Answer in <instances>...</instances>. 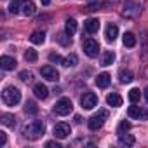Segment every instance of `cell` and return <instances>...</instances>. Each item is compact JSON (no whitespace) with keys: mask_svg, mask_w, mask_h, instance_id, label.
<instances>
[{"mask_svg":"<svg viewBox=\"0 0 148 148\" xmlns=\"http://www.w3.org/2000/svg\"><path fill=\"white\" fill-rule=\"evenodd\" d=\"M44 132H45V124L42 120H33L23 129V134L28 139H38L40 136H44Z\"/></svg>","mask_w":148,"mask_h":148,"instance_id":"6da1fadb","label":"cell"},{"mask_svg":"<svg viewBox=\"0 0 148 148\" xmlns=\"http://www.w3.org/2000/svg\"><path fill=\"white\" fill-rule=\"evenodd\" d=\"M2 101H4L7 106L18 105V103L21 101V92H19V89H18V87H12V86L5 87V89L2 91Z\"/></svg>","mask_w":148,"mask_h":148,"instance_id":"7a4b0ae2","label":"cell"},{"mask_svg":"<svg viewBox=\"0 0 148 148\" xmlns=\"http://www.w3.org/2000/svg\"><path fill=\"white\" fill-rule=\"evenodd\" d=\"M106 119H108V112H106V110H99L96 115H92V117L87 120V125H89L91 131H98V129L103 127V124H105Z\"/></svg>","mask_w":148,"mask_h":148,"instance_id":"3957f363","label":"cell"},{"mask_svg":"<svg viewBox=\"0 0 148 148\" xmlns=\"http://www.w3.org/2000/svg\"><path fill=\"white\" fill-rule=\"evenodd\" d=\"M71 110H73V105H71V101H70L68 98H61V99L54 105V112H56L58 115H61V117L70 115Z\"/></svg>","mask_w":148,"mask_h":148,"instance_id":"277c9868","label":"cell"},{"mask_svg":"<svg viewBox=\"0 0 148 148\" xmlns=\"http://www.w3.org/2000/svg\"><path fill=\"white\" fill-rule=\"evenodd\" d=\"M82 49H84V52H86L89 58H96L98 52H99V44H98L94 38H86V40L82 42Z\"/></svg>","mask_w":148,"mask_h":148,"instance_id":"5b68a950","label":"cell"},{"mask_svg":"<svg viewBox=\"0 0 148 148\" xmlns=\"http://www.w3.org/2000/svg\"><path fill=\"white\" fill-rule=\"evenodd\" d=\"M139 14V5L136 2H131V0H125V4L122 7V16L124 18H136Z\"/></svg>","mask_w":148,"mask_h":148,"instance_id":"8992f818","label":"cell"},{"mask_svg":"<svg viewBox=\"0 0 148 148\" xmlns=\"http://www.w3.org/2000/svg\"><path fill=\"white\" fill-rule=\"evenodd\" d=\"M80 105L84 110H92L98 105V96L94 92H84V96L80 98Z\"/></svg>","mask_w":148,"mask_h":148,"instance_id":"52a82bcc","label":"cell"},{"mask_svg":"<svg viewBox=\"0 0 148 148\" xmlns=\"http://www.w3.org/2000/svg\"><path fill=\"white\" fill-rule=\"evenodd\" d=\"M52 132H54V138H58V139H64V138H68V136L71 134V129H70V125H68V124L59 122V124H56V125H54Z\"/></svg>","mask_w":148,"mask_h":148,"instance_id":"ba28073f","label":"cell"},{"mask_svg":"<svg viewBox=\"0 0 148 148\" xmlns=\"http://www.w3.org/2000/svg\"><path fill=\"white\" fill-rule=\"evenodd\" d=\"M40 75H42L44 79L51 80V82H56V80L59 79V71H58L54 66H51V64H45V66H42V68H40Z\"/></svg>","mask_w":148,"mask_h":148,"instance_id":"9c48e42d","label":"cell"},{"mask_svg":"<svg viewBox=\"0 0 148 148\" xmlns=\"http://www.w3.org/2000/svg\"><path fill=\"white\" fill-rule=\"evenodd\" d=\"M127 115H129L131 119H141V120H146V119H148V110H143L141 106H136V105L132 103V106L127 108Z\"/></svg>","mask_w":148,"mask_h":148,"instance_id":"30bf717a","label":"cell"},{"mask_svg":"<svg viewBox=\"0 0 148 148\" xmlns=\"http://www.w3.org/2000/svg\"><path fill=\"white\" fill-rule=\"evenodd\" d=\"M110 82H112V77H110V73H99V75L96 77V86L99 87V89H106L108 86H110Z\"/></svg>","mask_w":148,"mask_h":148,"instance_id":"8fae6325","label":"cell"},{"mask_svg":"<svg viewBox=\"0 0 148 148\" xmlns=\"http://www.w3.org/2000/svg\"><path fill=\"white\" fill-rule=\"evenodd\" d=\"M84 30H86L87 33H98V30H99V21H98L96 18H89V19H86V23H84Z\"/></svg>","mask_w":148,"mask_h":148,"instance_id":"7c38bea8","label":"cell"},{"mask_svg":"<svg viewBox=\"0 0 148 148\" xmlns=\"http://www.w3.org/2000/svg\"><path fill=\"white\" fill-rule=\"evenodd\" d=\"M16 59L11 58V56H2L0 58V66H2V70H14L16 68Z\"/></svg>","mask_w":148,"mask_h":148,"instance_id":"4fadbf2b","label":"cell"},{"mask_svg":"<svg viewBox=\"0 0 148 148\" xmlns=\"http://www.w3.org/2000/svg\"><path fill=\"white\" fill-rule=\"evenodd\" d=\"M35 4L32 2V0H25V2L21 4V14L23 16H33L35 14Z\"/></svg>","mask_w":148,"mask_h":148,"instance_id":"5bb4252c","label":"cell"},{"mask_svg":"<svg viewBox=\"0 0 148 148\" xmlns=\"http://www.w3.org/2000/svg\"><path fill=\"white\" fill-rule=\"evenodd\" d=\"M106 103L110 105V106H122V96L120 94H117V92H110L108 96H106Z\"/></svg>","mask_w":148,"mask_h":148,"instance_id":"9a60e30c","label":"cell"},{"mask_svg":"<svg viewBox=\"0 0 148 148\" xmlns=\"http://www.w3.org/2000/svg\"><path fill=\"white\" fill-rule=\"evenodd\" d=\"M117 35H119V28H117V25H108V26H106V32H105L106 40H108V42H113V40L117 38Z\"/></svg>","mask_w":148,"mask_h":148,"instance_id":"2e32d148","label":"cell"},{"mask_svg":"<svg viewBox=\"0 0 148 148\" xmlns=\"http://www.w3.org/2000/svg\"><path fill=\"white\" fill-rule=\"evenodd\" d=\"M33 92H35V96H37L38 99H45V98L49 96V91H47V87H45L44 84H35Z\"/></svg>","mask_w":148,"mask_h":148,"instance_id":"e0dca14e","label":"cell"},{"mask_svg":"<svg viewBox=\"0 0 148 148\" xmlns=\"http://www.w3.org/2000/svg\"><path fill=\"white\" fill-rule=\"evenodd\" d=\"M119 79H120V82L122 84H129V82H132V79H134V75H132V71L131 70H120L119 71Z\"/></svg>","mask_w":148,"mask_h":148,"instance_id":"ac0fdd59","label":"cell"},{"mask_svg":"<svg viewBox=\"0 0 148 148\" xmlns=\"http://www.w3.org/2000/svg\"><path fill=\"white\" fill-rule=\"evenodd\" d=\"M44 40H45V32H42V30H37V32H33L32 33V37H30V42L32 44H44Z\"/></svg>","mask_w":148,"mask_h":148,"instance_id":"d6986e66","label":"cell"},{"mask_svg":"<svg viewBox=\"0 0 148 148\" xmlns=\"http://www.w3.org/2000/svg\"><path fill=\"white\" fill-rule=\"evenodd\" d=\"M134 141H136V139H134V136H131V134H124V132H122V134H119V143H120V145L132 146V145H134Z\"/></svg>","mask_w":148,"mask_h":148,"instance_id":"ffe728a7","label":"cell"},{"mask_svg":"<svg viewBox=\"0 0 148 148\" xmlns=\"http://www.w3.org/2000/svg\"><path fill=\"white\" fill-rule=\"evenodd\" d=\"M64 32L68 33V35H75V32H77V21L75 19H66V25H64Z\"/></svg>","mask_w":148,"mask_h":148,"instance_id":"44dd1931","label":"cell"},{"mask_svg":"<svg viewBox=\"0 0 148 148\" xmlns=\"http://www.w3.org/2000/svg\"><path fill=\"white\" fill-rule=\"evenodd\" d=\"M0 120H2V124L7 125V127H14V125H16V119H14V115H11V113H2Z\"/></svg>","mask_w":148,"mask_h":148,"instance_id":"7402d4cb","label":"cell"},{"mask_svg":"<svg viewBox=\"0 0 148 148\" xmlns=\"http://www.w3.org/2000/svg\"><path fill=\"white\" fill-rule=\"evenodd\" d=\"M122 40H124V45H125V47H134V45H136V37H134V33H131V32L124 33Z\"/></svg>","mask_w":148,"mask_h":148,"instance_id":"603a6c76","label":"cell"},{"mask_svg":"<svg viewBox=\"0 0 148 148\" xmlns=\"http://www.w3.org/2000/svg\"><path fill=\"white\" fill-rule=\"evenodd\" d=\"M79 63V58H77V54H68L66 58H64V61H63V66H66V68H70V66H75Z\"/></svg>","mask_w":148,"mask_h":148,"instance_id":"cb8c5ba5","label":"cell"},{"mask_svg":"<svg viewBox=\"0 0 148 148\" xmlns=\"http://www.w3.org/2000/svg\"><path fill=\"white\" fill-rule=\"evenodd\" d=\"M113 61H115V52H112V51H106V52L103 54L101 64H103V66H110V64H112Z\"/></svg>","mask_w":148,"mask_h":148,"instance_id":"d4e9b609","label":"cell"},{"mask_svg":"<svg viewBox=\"0 0 148 148\" xmlns=\"http://www.w3.org/2000/svg\"><path fill=\"white\" fill-rule=\"evenodd\" d=\"M56 40H58L61 45H64V47H66V45H70V44H71V35H68V33L64 32V33H59V35L56 37Z\"/></svg>","mask_w":148,"mask_h":148,"instance_id":"484cf974","label":"cell"},{"mask_svg":"<svg viewBox=\"0 0 148 148\" xmlns=\"http://www.w3.org/2000/svg\"><path fill=\"white\" fill-rule=\"evenodd\" d=\"M25 59H26L28 63H35V61L38 59V54H37V51H35V49H28V51L25 52Z\"/></svg>","mask_w":148,"mask_h":148,"instance_id":"4316f807","label":"cell"},{"mask_svg":"<svg viewBox=\"0 0 148 148\" xmlns=\"http://www.w3.org/2000/svg\"><path fill=\"white\" fill-rule=\"evenodd\" d=\"M21 0H12V2L9 4V12H12V14H18V12H21Z\"/></svg>","mask_w":148,"mask_h":148,"instance_id":"83f0119b","label":"cell"},{"mask_svg":"<svg viewBox=\"0 0 148 148\" xmlns=\"http://www.w3.org/2000/svg\"><path fill=\"white\" fill-rule=\"evenodd\" d=\"M25 112L30 113V115H37V113H38V106H37L33 101H28L26 106H25Z\"/></svg>","mask_w":148,"mask_h":148,"instance_id":"f1b7e54d","label":"cell"},{"mask_svg":"<svg viewBox=\"0 0 148 148\" xmlns=\"http://www.w3.org/2000/svg\"><path fill=\"white\" fill-rule=\"evenodd\" d=\"M139 98H141L139 89H131V91H129V101H131V103H138Z\"/></svg>","mask_w":148,"mask_h":148,"instance_id":"f546056e","label":"cell"},{"mask_svg":"<svg viewBox=\"0 0 148 148\" xmlns=\"http://www.w3.org/2000/svg\"><path fill=\"white\" fill-rule=\"evenodd\" d=\"M49 61H51V63H61V64H63L64 59H63L58 52H51V54H49Z\"/></svg>","mask_w":148,"mask_h":148,"instance_id":"4dcf8cb0","label":"cell"},{"mask_svg":"<svg viewBox=\"0 0 148 148\" xmlns=\"http://www.w3.org/2000/svg\"><path fill=\"white\" fill-rule=\"evenodd\" d=\"M129 129H131V122H125V120H124V122H120V125H119V131H117V132H119V134H122V132H125V131H129Z\"/></svg>","mask_w":148,"mask_h":148,"instance_id":"1f68e13d","label":"cell"},{"mask_svg":"<svg viewBox=\"0 0 148 148\" xmlns=\"http://www.w3.org/2000/svg\"><path fill=\"white\" fill-rule=\"evenodd\" d=\"M19 79L23 80V82H28V80H32V73L30 71H19Z\"/></svg>","mask_w":148,"mask_h":148,"instance_id":"d6a6232c","label":"cell"},{"mask_svg":"<svg viewBox=\"0 0 148 148\" xmlns=\"http://www.w3.org/2000/svg\"><path fill=\"white\" fill-rule=\"evenodd\" d=\"M5 143H7V136L4 131H0V146H5Z\"/></svg>","mask_w":148,"mask_h":148,"instance_id":"836d02e7","label":"cell"},{"mask_svg":"<svg viewBox=\"0 0 148 148\" xmlns=\"http://www.w3.org/2000/svg\"><path fill=\"white\" fill-rule=\"evenodd\" d=\"M45 146H49V148H54V146H56V148H61V145H59L58 141H47Z\"/></svg>","mask_w":148,"mask_h":148,"instance_id":"e575fe53","label":"cell"},{"mask_svg":"<svg viewBox=\"0 0 148 148\" xmlns=\"http://www.w3.org/2000/svg\"><path fill=\"white\" fill-rule=\"evenodd\" d=\"M145 99H146V101H148V87H146V89H145Z\"/></svg>","mask_w":148,"mask_h":148,"instance_id":"d590c367","label":"cell"},{"mask_svg":"<svg viewBox=\"0 0 148 148\" xmlns=\"http://www.w3.org/2000/svg\"><path fill=\"white\" fill-rule=\"evenodd\" d=\"M42 4H44V5H49V4H51V0H42Z\"/></svg>","mask_w":148,"mask_h":148,"instance_id":"8d00e7d4","label":"cell"},{"mask_svg":"<svg viewBox=\"0 0 148 148\" xmlns=\"http://www.w3.org/2000/svg\"><path fill=\"white\" fill-rule=\"evenodd\" d=\"M87 4H98V0H87Z\"/></svg>","mask_w":148,"mask_h":148,"instance_id":"74e56055","label":"cell"}]
</instances>
